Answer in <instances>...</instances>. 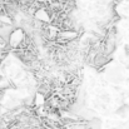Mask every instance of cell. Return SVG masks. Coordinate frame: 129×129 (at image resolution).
Here are the masks:
<instances>
[{"label":"cell","mask_w":129,"mask_h":129,"mask_svg":"<svg viewBox=\"0 0 129 129\" xmlns=\"http://www.w3.org/2000/svg\"><path fill=\"white\" fill-rule=\"evenodd\" d=\"M124 54L129 58V44H125V45H124Z\"/></svg>","instance_id":"obj_2"},{"label":"cell","mask_w":129,"mask_h":129,"mask_svg":"<svg viewBox=\"0 0 129 129\" xmlns=\"http://www.w3.org/2000/svg\"><path fill=\"white\" fill-rule=\"evenodd\" d=\"M128 112H129V105H128V104H123L120 108H118L117 114H119V115L124 117V115H125V113H128Z\"/></svg>","instance_id":"obj_1"}]
</instances>
